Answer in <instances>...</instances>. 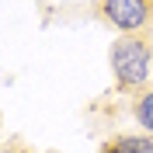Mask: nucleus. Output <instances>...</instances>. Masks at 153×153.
<instances>
[{
    "label": "nucleus",
    "mask_w": 153,
    "mask_h": 153,
    "mask_svg": "<svg viewBox=\"0 0 153 153\" xmlns=\"http://www.w3.org/2000/svg\"><path fill=\"white\" fill-rule=\"evenodd\" d=\"M108 66H111L115 87L125 94H143L153 76V45L143 35H118L108 49Z\"/></svg>",
    "instance_id": "obj_1"
},
{
    "label": "nucleus",
    "mask_w": 153,
    "mask_h": 153,
    "mask_svg": "<svg viewBox=\"0 0 153 153\" xmlns=\"http://www.w3.org/2000/svg\"><path fill=\"white\" fill-rule=\"evenodd\" d=\"M97 14L118 35H143L153 28V0H101Z\"/></svg>",
    "instance_id": "obj_2"
},
{
    "label": "nucleus",
    "mask_w": 153,
    "mask_h": 153,
    "mask_svg": "<svg viewBox=\"0 0 153 153\" xmlns=\"http://www.w3.org/2000/svg\"><path fill=\"white\" fill-rule=\"evenodd\" d=\"M101 153H153V136L146 132H125V136H115L108 139Z\"/></svg>",
    "instance_id": "obj_3"
},
{
    "label": "nucleus",
    "mask_w": 153,
    "mask_h": 153,
    "mask_svg": "<svg viewBox=\"0 0 153 153\" xmlns=\"http://www.w3.org/2000/svg\"><path fill=\"white\" fill-rule=\"evenodd\" d=\"M132 118L146 136H153V87H146L143 94L132 97Z\"/></svg>",
    "instance_id": "obj_4"
},
{
    "label": "nucleus",
    "mask_w": 153,
    "mask_h": 153,
    "mask_svg": "<svg viewBox=\"0 0 153 153\" xmlns=\"http://www.w3.org/2000/svg\"><path fill=\"white\" fill-rule=\"evenodd\" d=\"M0 153H35V150H28L21 139H0Z\"/></svg>",
    "instance_id": "obj_5"
}]
</instances>
